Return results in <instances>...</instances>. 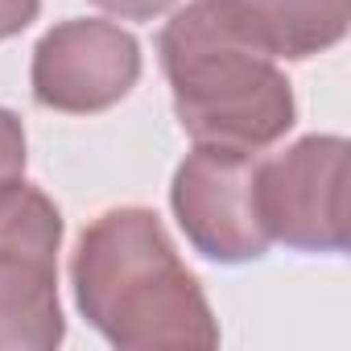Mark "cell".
I'll list each match as a JSON object with an SVG mask.
<instances>
[{
    "instance_id": "7",
    "label": "cell",
    "mask_w": 351,
    "mask_h": 351,
    "mask_svg": "<svg viewBox=\"0 0 351 351\" xmlns=\"http://www.w3.org/2000/svg\"><path fill=\"white\" fill-rule=\"evenodd\" d=\"M215 17L269 58L306 62L347 38L351 0H207Z\"/></svg>"
},
{
    "instance_id": "3",
    "label": "cell",
    "mask_w": 351,
    "mask_h": 351,
    "mask_svg": "<svg viewBox=\"0 0 351 351\" xmlns=\"http://www.w3.org/2000/svg\"><path fill=\"white\" fill-rule=\"evenodd\" d=\"M62 211L21 178L0 182V351H54L66 339L58 302Z\"/></svg>"
},
{
    "instance_id": "9",
    "label": "cell",
    "mask_w": 351,
    "mask_h": 351,
    "mask_svg": "<svg viewBox=\"0 0 351 351\" xmlns=\"http://www.w3.org/2000/svg\"><path fill=\"white\" fill-rule=\"evenodd\" d=\"M91 5H99L104 13H112L120 21H153V17L169 13L178 0H91Z\"/></svg>"
},
{
    "instance_id": "6",
    "label": "cell",
    "mask_w": 351,
    "mask_h": 351,
    "mask_svg": "<svg viewBox=\"0 0 351 351\" xmlns=\"http://www.w3.org/2000/svg\"><path fill=\"white\" fill-rule=\"evenodd\" d=\"M141 79V42L116 21L71 17L34 46L29 87L50 112L95 116L116 108Z\"/></svg>"
},
{
    "instance_id": "4",
    "label": "cell",
    "mask_w": 351,
    "mask_h": 351,
    "mask_svg": "<svg viewBox=\"0 0 351 351\" xmlns=\"http://www.w3.org/2000/svg\"><path fill=\"white\" fill-rule=\"evenodd\" d=\"M256 211L269 240L293 252H343L347 228V141L310 132L285 153L256 161Z\"/></svg>"
},
{
    "instance_id": "1",
    "label": "cell",
    "mask_w": 351,
    "mask_h": 351,
    "mask_svg": "<svg viewBox=\"0 0 351 351\" xmlns=\"http://www.w3.org/2000/svg\"><path fill=\"white\" fill-rule=\"evenodd\" d=\"M71 285L79 314L120 351L219 347L199 277L149 207H112L91 219L71 256Z\"/></svg>"
},
{
    "instance_id": "8",
    "label": "cell",
    "mask_w": 351,
    "mask_h": 351,
    "mask_svg": "<svg viewBox=\"0 0 351 351\" xmlns=\"http://www.w3.org/2000/svg\"><path fill=\"white\" fill-rule=\"evenodd\" d=\"M25 173V124L17 112L0 108V182Z\"/></svg>"
},
{
    "instance_id": "2",
    "label": "cell",
    "mask_w": 351,
    "mask_h": 351,
    "mask_svg": "<svg viewBox=\"0 0 351 351\" xmlns=\"http://www.w3.org/2000/svg\"><path fill=\"white\" fill-rule=\"evenodd\" d=\"M157 58L169 79L173 116L195 145L261 153L298 120L293 83L277 58L240 42L207 0H191L161 25Z\"/></svg>"
},
{
    "instance_id": "10",
    "label": "cell",
    "mask_w": 351,
    "mask_h": 351,
    "mask_svg": "<svg viewBox=\"0 0 351 351\" xmlns=\"http://www.w3.org/2000/svg\"><path fill=\"white\" fill-rule=\"evenodd\" d=\"M42 13V0H0V42L29 29Z\"/></svg>"
},
{
    "instance_id": "5",
    "label": "cell",
    "mask_w": 351,
    "mask_h": 351,
    "mask_svg": "<svg viewBox=\"0 0 351 351\" xmlns=\"http://www.w3.org/2000/svg\"><path fill=\"white\" fill-rule=\"evenodd\" d=\"M169 207L195 252L215 265H248L269 252L256 211V153L195 145L169 182Z\"/></svg>"
}]
</instances>
